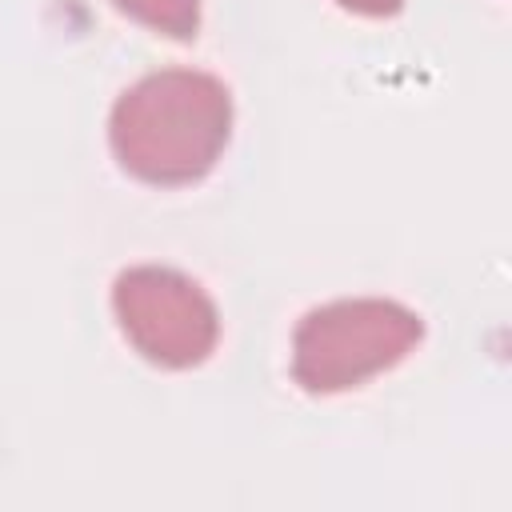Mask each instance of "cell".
<instances>
[{"mask_svg":"<svg viewBox=\"0 0 512 512\" xmlns=\"http://www.w3.org/2000/svg\"><path fill=\"white\" fill-rule=\"evenodd\" d=\"M232 136V92L200 68H160L120 92L108 116L116 164L152 188L204 180Z\"/></svg>","mask_w":512,"mask_h":512,"instance_id":"6da1fadb","label":"cell"},{"mask_svg":"<svg viewBox=\"0 0 512 512\" xmlns=\"http://www.w3.org/2000/svg\"><path fill=\"white\" fill-rule=\"evenodd\" d=\"M424 340V320L384 296L332 300L292 332V380L308 396H336L396 368Z\"/></svg>","mask_w":512,"mask_h":512,"instance_id":"7a4b0ae2","label":"cell"},{"mask_svg":"<svg viewBox=\"0 0 512 512\" xmlns=\"http://www.w3.org/2000/svg\"><path fill=\"white\" fill-rule=\"evenodd\" d=\"M112 316L124 340L156 368H196L216 352L220 312L184 272L164 264L124 268L112 284Z\"/></svg>","mask_w":512,"mask_h":512,"instance_id":"3957f363","label":"cell"},{"mask_svg":"<svg viewBox=\"0 0 512 512\" xmlns=\"http://www.w3.org/2000/svg\"><path fill=\"white\" fill-rule=\"evenodd\" d=\"M128 20L168 36V40H192L200 28V0H112Z\"/></svg>","mask_w":512,"mask_h":512,"instance_id":"277c9868","label":"cell"},{"mask_svg":"<svg viewBox=\"0 0 512 512\" xmlns=\"http://www.w3.org/2000/svg\"><path fill=\"white\" fill-rule=\"evenodd\" d=\"M336 4L356 12V16H368V20H384V16H396L404 8V0H336Z\"/></svg>","mask_w":512,"mask_h":512,"instance_id":"5b68a950","label":"cell"}]
</instances>
